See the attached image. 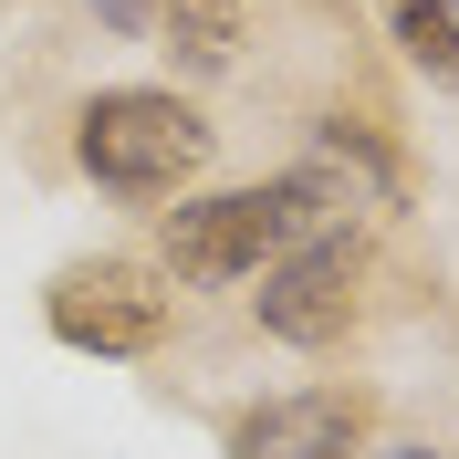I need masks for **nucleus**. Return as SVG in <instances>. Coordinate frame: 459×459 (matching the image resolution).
Returning a JSON list of instances; mask_svg holds the SVG:
<instances>
[{"label":"nucleus","instance_id":"obj_1","mask_svg":"<svg viewBox=\"0 0 459 459\" xmlns=\"http://www.w3.org/2000/svg\"><path fill=\"white\" fill-rule=\"evenodd\" d=\"M344 220V188L324 168H292V178H261V188H209V199H178L157 220V272L168 282H261L292 240H314V230Z\"/></svg>","mask_w":459,"mask_h":459},{"label":"nucleus","instance_id":"obj_2","mask_svg":"<svg viewBox=\"0 0 459 459\" xmlns=\"http://www.w3.org/2000/svg\"><path fill=\"white\" fill-rule=\"evenodd\" d=\"M209 146H220V126L168 84H115L74 115V168L115 199H178L209 168Z\"/></svg>","mask_w":459,"mask_h":459},{"label":"nucleus","instance_id":"obj_3","mask_svg":"<svg viewBox=\"0 0 459 459\" xmlns=\"http://www.w3.org/2000/svg\"><path fill=\"white\" fill-rule=\"evenodd\" d=\"M168 314H178V292H168V272L157 261H126V251H105V261H74V272H53V292H42V324H53L74 355H157L168 344Z\"/></svg>","mask_w":459,"mask_h":459},{"label":"nucleus","instance_id":"obj_4","mask_svg":"<svg viewBox=\"0 0 459 459\" xmlns=\"http://www.w3.org/2000/svg\"><path fill=\"white\" fill-rule=\"evenodd\" d=\"M355 282H366V240L355 230H314V240H292L272 272H261V292H251V314H261V334L272 344H334L344 324H355Z\"/></svg>","mask_w":459,"mask_h":459},{"label":"nucleus","instance_id":"obj_5","mask_svg":"<svg viewBox=\"0 0 459 459\" xmlns=\"http://www.w3.org/2000/svg\"><path fill=\"white\" fill-rule=\"evenodd\" d=\"M366 449V397L303 386V397H261L230 418V459H355Z\"/></svg>","mask_w":459,"mask_h":459},{"label":"nucleus","instance_id":"obj_6","mask_svg":"<svg viewBox=\"0 0 459 459\" xmlns=\"http://www.w3.org/2000/svg\"><path fill=\"white\" fill-rule=\"evenodd\" d=\"M157 31H168V53L188 74H220L240 53V0H157Z\"/></svg>","mask_w":459,"mask_h":459},{"label":"nucleus","instance_id":"obj_7","mask_svg":"<svg viewBox=\"0 0 459 459\" xmlns=\"http://www.w3.org/2000/svg\"><path fill=\"white\" fill-rule=\"evenodd\" d=\"M386 31L429 84H459V11L449 0H386Z\"/></svg>","mask_w":459,"mask_h":459},{"label":"nucleus","instance_id":"obj_8","mask_svg":"<svg viewBox=\"0 0 459 459\" xmlns=\"http://www.w3.org/2000/svg\"><path fill=\"white\" fill-rule=\"evenodd\" d=\"M94 22L105 31H157V0H94Z\"/></svg>","mask_w":459,"mask_h":459},{"label":"nucleus","instance_id":"obj_9","mask_svg":"<svg viewBox=\"0 0 459 459\" xmlns=\"http://www.w3.org/2000/svg\"><path fill=\"white\" fill-rule=\"evenodd\" d=\"M376 459H449V449H429V438H397V449H376Z\"/></svg>","mask_w":459,"mask_h":459},{"label":"nucleus","instance_id":"obj_10","mask_svg":"<svg viewBox=\"0 0 459 459\" xmlns=\"http://www.w3.org/2000/svg\"><path fill=\"white\" fill-rule=\"evenodd\" d=\"M449 11H459V0H449Z\"/></svg>","mask_w":459,"mask_h":459}]
</instances>
